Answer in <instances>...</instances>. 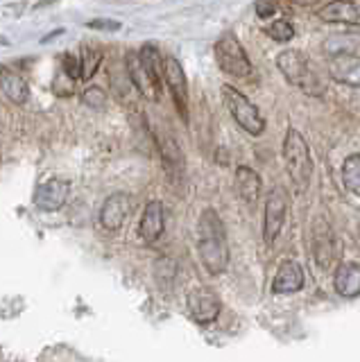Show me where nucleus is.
I'll use <instances>...</instances> for the list:
<instances>
[{
    "label": "nucleus",
    "instance_id": "1",
    "mask_svg": "<svg viewBox=\"0 0 360 362\" xmlns=\"http://www.w3.org/2000/svg\"><path fill=\"white\" fill-rule=\"evenodd\" d=\"M197 254L204 269L213 276L222 274L229 265L227 233L222 218L213 209H204L197 220Z\"/></svg>",
    "mask_w": 360,
    "mask_h": 362
},
{
    "label": "nucleus",
    "instance_id": "2",
    "mask_svg": "<svg viewBox=\"0 0 360 362\" xmlns=\"http://www.w3.org/2000/svg\"><path fill=\"white\" fill-rule=\"evenodd\" d=\"M281 154H284V163L286 170L295 184L297 192H303L310 186L313 179V156H310V147L306 139L297 132L295 127H290L284 136V147H281Z\"/></svg>",
    "mask_w": 360,
    "mask_h": 362
},
{
    "label": "nucleus",
    "instance_id": "3",
    "mask_svg": "<svg viewBox=\"0 0 360 362\" xmlns=\"http://www.w3.org/2000/svg\"><path fill=\"white\" fill-rule=\"evenodd\" d=\"M277 68L292 86L301 88L306 95L320 98L324 93V84L318 75V71L310 66V59L301 50L288 48L277 54Z\"/></svg>",
    "mask_w": 360,
    "mask_h": 362
},
{
    "label": "nucleus",
    "instance_id": "4",
    "mask_svg": "<svg viewBox=\"0 0 360 362\" xmlns=\"http://www.w3.org/2000/svg\"><path fill=\"white\" fill-rule=\"evenodd\" d=\"M213 52H216V62L220 66V71L227 73L229 77L252 79L256 75V68L250 59V54H247L245 45L233 32H222L216 45H213Z\"/></svg>",
    "mask_w": 360,
    "mask_h": 362
},
{
    "label": "nucleus",
    "instance_id": "5",
    "mask_svg": "<svg viewBox=\"0 0 360 362\" xmlns=\"http://www.w3.org/2000/svg\"><path fill=\"white\" fill-rule=\"evenodd\" d=\"M222 102L243 132H247L250 136H261L265 132V118L261 116V111L236 86L222 84Z\"/></svg>",
    "mask_w": 360,
    "mask_h": 362
},
{
    "label": "nucleus",
    "instance_id": "6",
    "mask_svg": "<svg viewBox=\"0 0 360 362\" xmlns=\"http://www.w3.org/2000/svg\"><path fill=\"white\" fill-rule=\"evenodd\" d=\"M161 82L170 90V98L175 102L177 113L182 116V120H188V82H186V73L184 66L179 64L177 57L168 54L161 57Z\"/></svg>",
    "mask_w": 360,
    "mask_h": 362
},
{
    "label": "nucleus",
    "instance_id": "7",
    "mask_svg": "<svg viewBox=\"0 0 360 362\" xmlns=\"http://www.w3.org/2000/svg\"><path fill=\"white\" fill-rule=\"evenodd\" d=\"M288 215V195L281 188H274L265 197V211H263V240L267 247H272L284 229Z\"/></svg>",
    "mask_w": 360,
    "mask_h": 362
},
{
    "label": "nucleus",
    "instance_id": "8",
    "mask_svg": "<svg viewBox=\"0 0 360 362\" xmlns=\"http://www.w3.org/2000/svg\"><path fill=\"white\" fill-rule=\"evenodd\" d=\"M186 308L197 324H211L222 310L220 294L211 288H193L186 297Z\"/></svg>",
    "mask_w": 360,
    "mask_h": 362
},
{
    "label": "nucleus",
    "instance_id": "9",
    "mask_svg": "<svg viewBox=\"0 0 360 362\" xmlns=\"http://www.w3.org/2000/svg\"><path fill=\"white\" fill-rule=\"evenodd\" d=\"M69 195H71V181L54 177V179L43 181V184L37 188L35 199L32 202H35V206L41 213H54L69 202Z\"/></svg>",
    "mask_w": 360,
    "mask_h": 362
},
{
    "label": "nucleus",
    "instance_id": "10",
    "mask_svg": "<svg viewBox=\"0 0 360 362\" xmlns=\"http://www.w3.org/2000/svg\"><path fill=\"white\" fill-rule=\"evenodd\" d=\"M313 258L322 269H326L335 258V238L329 220L318 215L313 222Z\"/></svg>",
    "mask_w": 360,
    "mask_h": 362
},
{
    "label": "nucleus",
    "instance_id": "11",
    "mask_svg": "<svg viewBox=\"0 0 360 362\" xmlns=\"http://www.w3.org/2000/svg\"><path fill=\"white\" fill-rule=\"evenodd\" d=\"M329 73L335 82L347 84V86H358L360 84V62L358 54L347 52V48L342 50H333L329 54Z\"/></svg>",
    "mask_w": 360,
    "mask_h": 362
},
{
    "label": "nucleus",
    "instance_id": "12",
    "mask_svg": "<svg viewBox=\"0 0 360 362\" xmlns=\"http://www.w3.org/2000/svg\"><path fill=\"white\" fill-rule=\"evenodd\" d=\"M129 213H132V197L127 192H114V195H109L105 199L103 209H100V224L107 231H118L129 218Z\"/></svg>",
    "mask_w": 360,
    "mask_h": 362
},
{
    "label": "nucleus",
    "instance_id": "13",
    "mask_svg": "<svg viewBox=\"0 0 360 362\" xmlns=\"http://www.w3.org/2000/svg\"><path fill=\"white\" fill-rule=\"evenodd\" d=\"M318 18L331 25H349L358 28L360 23V7L356 0H331L318 9Z\"/></svg>",
    "mask_w": 360,
    "mask_h": 362
},
{
    "label": "nucleus",
    "instance_id": "14",
    "mask_svg": "<svg viewBox=\"0 0 360 362\" xmlns=\"http://www.w3.org/2000/svg\"><path fill=\"white\" fill-rule=\"evenodd\" d=\"M166 231V206L161 199L148 202V206L143 209L139 233L145 243H156Z\"/></svg>",
    "mask_w": 360,
    "mask_h": 362
},
{
    "label": "nucleus",
    "instance_id": "15",
    "mask_svg": "<svg viewBox=\"0 0 360 362\" xmlns=\"http://www.w3.org/2000/svg\"><path fill=\"white\" fill-rule=\"evenodd\" d=\"M303 269L297 260H281V265L277 269V274L272 279V292L274 294H292V292H299L303 288Z\"/></svg>",
    "mask_w": 360,
    "mask_h": 362
},
{
    "label": "nucleus",
    "instance_id": "16",
    "mask_svg": "<svg viewBox=\"0 0 360 362\" xmlns=\"http://www.w3.org/2000/svg\"><path fill=\"white\" fill-rule=\"evenodd\" d=\"M333 288L344 299H358L360 294V267L358 263H342L337 265L333 274Z\"/></svg>",
    "mask_w": 360,
    "mask_h": 362
},
{
    "label": "nucleus",
    "instance_id": "17",
    "mask_svg": "<svg viewBox=\"0 0 360 362\" xmlns=\"http://www.w3.org/2000/svg\"><path fill=\"white\" fill-rule=\"evenodd\" d=\"M236 192L247 202V204H256L261 199L263 192V179L250 165H238L236 168Z\"/></svg>",
    "mask_w": 360,
    "mask_h": 362
},
{
    "label": "nucleus",
    "instance_id": "18",
    "mask_svg": "<svg viewBox=\"0 0 360 362\" xmlns=\"http://www.w3.org/2000/svg\"><path fill=\"white\" fill-rule=\"evenodd\" d=\"M0 88H3L5 98L12 102V105H25V102L30 100V84L28 79L12 71V68H3L0 71Z\"/></svg>",
    "mask_w": 360,
    "mask_h": 362
},
{
    "label": "nucleus",
    "instance_id": "19",
    "mask_svg": "<svg viewBox=\"0 0 360 362\" xmlns=\"http://www.w3.org/2000/svg\"><path fill=\"white\" fill-rule=\"evenodd\" d=\"M127 68H129V77H132V84L137 86V90L143 95V98H148V100H152V102H156L159 100V90H161V86H156L152 79L145 75V71L141 68V64H139V59H137V54L134 52H129L127 54Z\"/></svg>",
    "mask_w": 360,
    "mask_h": 362
},
{
    "label": "nucleus",
    "instance_id": "20",
    "mask_svg": "<svg viewBox=\"0 0 360 362\" xmlns=\"http://www.w3.org/2000/svg\"><path fill=\"white\" fill-rule=\"evenodd\" d=\"M80 59V79L82 82H88L95 73L100 64H103V52L95 45H84L82 48V57H77Z\"/></svg>",
    "mask_w": 360,
    "mask_h": 362
},
{
    "label": "nucleus",
    "instance_id": "21",
    "mask_svg": "<svg viewBox=\"0 0 360 362\" xmlns=\"http://www.w3.org/2000/svg\"><path fill=\"white\" fill-rule=\"evenodd\" d=\"M342 184L352 195H360V154H349L344 158Z\"/></svg>",
    "mask_w": 360,
    "mask_h": 362
},
{
    "label": "nucleus",
    "instance_id": "22",
    "mask_svg": "<svg viewBox=\"0 0 360 362\" xmlns=\"http://www.w3.org/2000/svg\"><path fill=\"white\" fill-rule=\"evenodd\" d=\"M263 32L274 43H288V41H292V37H295V25H292L288 18H274L263 28Z\"/></svg>",
    "mask_w": 360,
    "mask_h": 362
},
{
    "label": "nucleus",
    "instance_id": "23",
    "mask_svg": "<svg viewBox=\"0 0 360 362\" xmlns=\"http://www.w3.org/2000/svg\"><path fill=\"white\" fill-rule=\"evenodd\" d=\"M175 274H177V265L173 263V258H159L154 263V276L163 288H170V283L175 281Z\"/></svg>",
    "mask_w": 360,
    "mask_h": 362
},
{
    "label": "nucleus",
    "instance_id": "24",
    "mask_svg": "<svg viewBox=\"0 0 360 362\" xmlns=\"http://www.w3.org/2000/svg\"><path fill=\"white\" fill-rule=\"evenodd\" d=\"M107 100H109V95H107V90L103 86L93 84V86H86L82 90V102L88 109H103L107 105Z\"/></svg>",
    "mask_w": 360,
    "mask_h": 362
},
{
    "label": "nucleus",
    "instance_id": "25",
    "mask_svg": "<svg viewBox=\"0 0 360 362\" xmlns=\"http://www.w3.org/2000/svg\"><path fill=\"white\" fill-rule=\"evenodd\" d=\"M62 68H64V73H66V77L71 79V82H77V79H80V59H77L75 54L64 52V57H62Z\"/></svg>",
    "mask_w": 360,
    "mask_h": 362
},
{
    "label": "nucleus",
    "instance_id": "26",
    "mask_svg": "<svg viewBox=\"0 0 360 362\" xmlns=\"http://www.w3.org/2000/svg\"><path fill=\"white\" fill-rule=\"evenodd\" d=\"M256 16L258 18H272L277 14V9H279V0H256Z\"/></svg>",
    "mask_w": 360,
    "mask_h": 362
},
{
    "label": "nucleus",
    "instance_id": "27",
    "mask_svg": "<svg viewBox=\"0 0 360 362\" xmlns=\"http://www.w3.org/2000/svg\"><path fill=\"white\" fill-rule=\"evenodd\" d=\"M86 28L100 30V32H118L122 25H120V21H114V18H91L86 23Z\"/></svg>",
    "mask_w": 360,
    "mask_h": 362
},
{
    "label": "nucleus",
    "instance_id": "28",
    "mask_svg": "<svg viewBox=\"0 0 360 362\" xmlns=\"http://www.w3.org/2000/svg\"><path fill=\"white\" fill-rule=\"evenodd\" d=\"M292 5H297V7H310V5H318L320 0H290Z\"/></svg>",
    "mask_w": 360,
    "mask_h": 362
}]
</instances>
